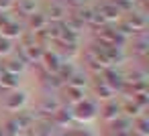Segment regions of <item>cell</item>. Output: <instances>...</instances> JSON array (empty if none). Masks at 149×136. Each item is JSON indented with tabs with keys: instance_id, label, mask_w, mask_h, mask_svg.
Instances as JSON below:
<instances>
[{
	"instance_id": "6da1fadb",
	"label": "cell",
	"mask_w": 149,
	"mask_h": 136,
	"mask_svg": "<svg viewBox=\"0 0 149 136\" xmlns=\"http://www.w3.org/2000/svg\"><path fill=\"white\" fill-rule=\"evenodd\" d=\"M72 114H74V120H78V122H92L98 116V108L94 102L82 100L80 104H76L72 108Z\"/></svg>"
},
{
	"instance_id": "7a4b0ae2",
	"label": "cell",
	"mask_w": 149,
	"mask_h": 136,
	"mask_svg": "<svg viewBox=\"0 0 149 136\" xmlns=\"http://www.w3.org/2000/svg\"><path fill=\"white\" fill-rule=\"evenodd\" d=\"M145 25H147V21H145L143 14L127 12V16H125V21H123V25H120V33H123V35H129L131 31H133V33H135V31H143Z\"/></svg>"
},
{
	"instance_id": "3957f363",
	"label": "cell",
	"mask_w": 149,
	"mask_h": 136,
	"mask_svg": "<svg viewBox=\"0 0 149 136\" xmlns=\"http://www.w3.org/2000/svg\"><path fill=\"white\" fill-rule=\"evenodd\" d=\"M29 132L31 136H55V124L49 118H41L39 122H33Z\"/></svg>"
},
{
	"instance_id": "277c9868",
	"label": "cell",
	"mask_w": 149,
	"mask_h": 136,
	"mask_svg": "<svg viewBox=\"0 0 149 136\" xmlns=\"http://www.w3.org/2000/svg\"><path fill=\"white\" fill-rule=\"evenodd\" d=\"M25 104H27V93H25V91H13V93L6 98V102H4L6 110H10V112L23 110Z\"/></svg>"
},
{
	"instance_id": "5b68a950",
	"label": "cell",
	"mask_w": 149,
	"mask_h": 136,
	"mask_svg": "<svg viewBox=\"0 0 149 136\" xmlns=\"http://www.w3.org/2000/svg\"><path fill=\"white\" fill-rule=\"evenodd\" d=\"M72 120H74V114H72V108L70 106H59L57 112L51 116V122L55 126H68Z\"/></svg>"
},
{
	"instance_id": "8992f818",
	"label": "cell",
	"mask_w": 149,
	"mask_h": 136,
	"mask_svg": "<svg viewBox=\"0 0 149 136\" xmlns=\"http://www.w3.org/2000/svg\"><path fill=\"white\" fill-rule=\"evenodd\" d=\"M100 116H102V120L108 124V122H112V120H116L118 116H123L120 114V104H116V102H106L104 104V108H102V112H100Z\"/></svg>"
},
{
	"instance_id": "52a82bcc",
	"label": "cell",
	"mask_w": 149,
	"mask_h": 136,
	"mask_svg": "<svg viewBox=\"0 0 149 136\" xmlns=\"http://www.w3.org/2000/svg\"><path fill=\"white\" fill-rule=\"evenodd\" d=\"M47 25H49L47 16H45V14H41V12H33V14L29 16V31H31L33 35H35V33H39V31H43Z\"/></svg>"
},
{
	"instance_id": "ba28073f",
	"label": "cell",
	"mask_w": 149,
	"mask_h": 136,
	"mask_svg": "<svg viewBox=\"0 0 149 136\" xmlns=\"http://www.w3.org/2000/svg\"><path fill=\"white\" fill-rule=\"evenodd\" d=\"M63 93H65V102H68V106L70 108H74L76 104H80L82 100H84V89H78V87H72V85H68V87H63Z\"/></svg>"
},
{
	"instance_id": "9c48e42d",
	"label": "cell",
	"mask_w": 149,
	"mask_h": 136,
	"mask_svg": "<svg viewBox=\"0 0 149 136\" xmlns=\"http://www.w3.org/2000/svg\"><path fill=\"white\" fill-rule=\"evenodd\" d=\"M96 12L104 19V23H110V21H118V16H120V12L110 4V2H106V4H102V6H98L96 8Z\"/></svg>"
},
{
	"instance_id": "30bf717a",
	"label": "cell",
	"mask_w": 149,
	"mask_h": 136,
	"mask_svg": "<svg viewBox=\"0 0 149 136\" xmlns=\"http://www.w3.org/2000/svg\"><path fill=\"white\" fill-rule=\"evenodd\" d=\"M133 128V122L125 116H118L116 120L108 122V132H129Z\"/></svg>"
},
{
	"instance_id": "8fae6325",
	"label": "cell",
	"mask_w": 149,
	"mask_h": 136,
	"mask_svg": "<svg viewBox=\"0 0 149 136\" xmlns=\"http://www.w3.org/2000/svg\"><path fill=\"white\" fill-rule=\"evenodd\" d=\"M65 8L63 6H59V4H53V6H49V10H47V21H51V23H61L63 19H65Z\"/></svg>"
},
{
	"instance_id": "7c38bea8",
	"label": "cell",
	"mask_w": 149,
	"mask_h": 136,
	"mask_svg": "<svg viewBox=\"0 0 149 136\" xmlns=\"http://www.w3.org/2000/svg\"><path fill=\"white\" fill-rule=\"evenodd\" d=\"M94 91L98 93V98H102V100H110L112 95H114V91L102 81V79H96V85H94Z\"/></svg>"
},
{
	"instance_id": "4fadbf2b",
	"label": "cell",
	"mask_w": 149,
	"mask_h": 136,
	"mask_svg": "<svg viewBox=\"0 0 149 136\" xmlns=\"http://www.w3.org/2000/svg\"><path fill=\"white\" fill-rule=\"evenodd\" d=\"M17 85H19L17 75H13V73H0V87H2V89H15Z\"/></svg>"
},
{
	"instance_id": "5bb4252c",
	"label": "cell",
	"mask_w": 149,
	"mask_h": 136,
	"mask_svg": "<svg viewBox=\"0 0 149 136\" xmlns=\"http://www.w3.org/2000/svg\"><path fill=\"white\" fill-rule=\"evenodd\" d=\"M131 130L137 132V134H141V136H147V134H149V120H147L145 116H139V118L135 120V126H133Z\"/></svg>"
},
{
	"instance_id": "9a60e30c",
	"label": "cell",
	"mask_w": 149,
	"mask_h": 136,
	"mask_svg": "<svg viewBox=\"0 0 149 136\" xmlns=\"http://www.w3.org/2000/svg\"><path fill=\"white\" fill-rule=\"evenodd\" d=\"M23 67H25V63H23L21 59H13V61H6V65H4V69H2V73L19 75V71H23Z\"/></svg>"
},
{
	"instance_id": "2e32d148",
	"label": "cell",
	"mask_w": 149,
	"mask_h": 136,
	"mask_svg": "<svg viewBox=\"0 0 149 136\" xmlns=\"http://www.w3.org/2000/svg\"><path fill=\"white\" fill-rule=\"evenodd\" d=\"M19 14H25V16H31L35 12V0H19Z\"/></svg>"
},
{
	"instance_id": "e0dca14e",
	"label": "cell",
	"mask_w": 149,
	"mask_h": 136,
	"mask_svg": "<svg viewBox=\"0 0 149 136\" xmlns=\"http://www.w3.org/2000/svg\"><path fill=\"white\" fill-rule=\"evenodd\" d=\"M68 85L78 87V89H84V85H86V77H84L82 73H74V75L68 79Z\"/></svg>"
},
{
	"instance_id": "ac0fdd59",
	"label": "cell",
	"mask_w": 149,
	"mask_h": 136,
	"mask_svg": "<svg viewBox=\"0 0 149 136\" xmlns=\"http://www.w3.org/2000/svg\"><path fill=\"white\" fill-rule=\"evenodd\" d=\"M61 136H94V134L88 132V130H82V128H70V130L63 132Z\"/></svg>"
},
{
	"instance_id": "d6986e66",
	"label": "cell",
	"mask_w": 149,
	"mask_h": 136,
	"mask_svg": "<svg viewBox=\"0 0 149 136\" xmlns=\"http://www.w3.org/2000/svg\"><path fill=\"white\" fill-rule=\"evenodd\" d=\"M10 51H13L10 41H8V39H4V37H0V55H8Z\"/></svg>"
},
{
	"instance_id": "ffe728a7",
	"label": "cell",
	"mask_w": 149,
	"mask_h": 136,
	"mask_svg": "<svg viewBox=\"0 0 149 136\" xmlns=\"http://www.w3.org/2000/svg\"><path fill=\"white\" fill-rule=\"evenodd\" d=\"M13 2H15V0H0V12H2V10H8V8L13 6Z\"/></svg>"
},
{
	"instance_id": "44dd1931",
	"label": "cell",
	"mask_w": 149,
	"mask_h": 136,
	"mask_svg": "<svg viewBox=\"0 0 149 136\" xmlns=\"http://www.w3.org/2000/svg\"><path fill=\"white\" fill-rule=\"evenodd\" d=\"M68 2H70V4H74V6H78V8H80V6H84V4H86V0H68Z\"/></svg>"
},
{
	"instance_id": "7402d4cb",
	"label": "cell",
	"mask_w": 149,
	"mask_h": 136,
	"mask_svg": "<svg viewBox=\"0 0 149 136\" xmlns=\"http://www.w3.org/2000/svg\"><path fill=\"white\" fill-rule=\"evenodd\" d=\"M129 132H108V136H129Z\"/></svg>"
},
{
	"instance_id": "603a6c76",
	"label": "cell",
	"mask_w": 149,
	"mask_h": 136,
	"mask_svg": "<svg viewBox=\"0 0 149 136\" xmlns=\"http://www.w3.org/2000/svg\"><path fill=\"white\" fill-rule=\"evenodd\" d=\"M55 136H61V134H55Z\"/></svg>"
},
{
	"instance_id": "cb8c5ba5",
	"label": "cell",
	"mask_w": 149,
	"mask_h": 136,
	"mask_svg": "<svg viewBox=\"0 0 149 136\" xmlns=\"http://www.w3.org/2000/svg\"><path fill=\"white\" fill-rule=\"evenodd\" d=\"M0 73H2V69H0Z\"/></svg>"
}]
</instances>
